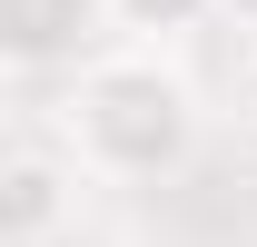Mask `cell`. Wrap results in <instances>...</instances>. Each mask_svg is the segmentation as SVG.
Segmentation results:
<instances>
[{
  "label": "cell",
  "mask_w": 257,
  "mask_h": 247,
  "mask_svg": "<svg viewBox=\"0 0 257 247\" xmlns=\"http://www.w3.org/2000/svg\"><path fill=\"white\" fill-rule=\"evenodd\" d=\"M79 158L69 149H10L0 158V247H50L79 217Z\"/></svg>",
  "instance_id": "cell-3"
},
{
  "label": "cell",
  "mask_w": 257,
  "mask_h": 247,
  "mask_svg": "<svg viewBox=\"0 0 257 247\" xmlns=\"http://www.w3.org/2000/svg\"><path fill=\"white\" fill-rule=\"evenodd\" d=\"M218 10H227V20H237V30H257V0H218Z\"/></svg>",
  "instance_id": "cell-5"
},
{
  "label": "cell",
  "mask_w": 257,
  "mask_h": 247,
  "mask_svg": "<svg viewBox=\"0 0 257 247\" xmlns=\"http://www.w3.org/2000/svg\"><path fill=\"white\" fill-rule=\"evenodd\" d=\"M60 129H69V158H79L89 178L139 188V178L188 168V149H198V99H188V79H178L168 60L109 50V60H89L79 79H69Z\"/></svg>",
  "instance_id": "cell-1"
},
{
  "label": "cell",
  "mask_w": 257,
  "mask_h": 247,
  "mask_svg": "<svg viewBox=\"0 0 257 247\" xmlns=\"http://www.w3.org/2000/svg\"><path fill=\"white\" fill-rule=\"evenodd\" d=\"M247 109H257V50H247Z\"/></svg>",
  "instance_id": "cell-6"
},
{
  "label": "cell",
  "mask_w": 257,
  "mask_h": 247,
  "mask_svg": "<svg viewBox=\"0 0 257 247\" xmlns=\"http://www.w3.org/2000/svg\"><path fill=\"white\" fill-rule=\"evenodd\" d=\"M109 10H119V30H128V40H168V30H198L218 0H109Z\"/></svg>",
  "instance_id": "cell-4"
},
{
  "label": "cell",
  "mask_w": 257,
  "mask_h": 247,
  "mask_svg": "<svg viewBox=\"0 0 257 247\" xmlns=\"http://www.w3.org/2000/svg\"><path fill=\"white\" fill-rule=\"evenodd\" d=\"M119 30L109 0H0V60L10 69H89L99 40Z\"/></svg>",
  "instance_id": "cell-2"
}]
</instances>
